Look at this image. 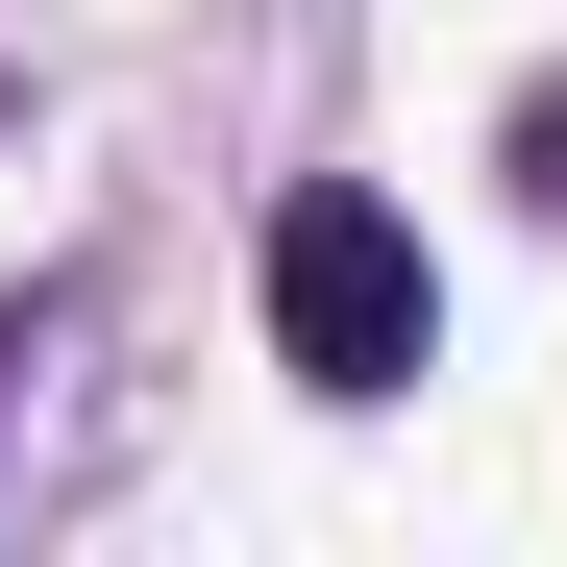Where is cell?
Instances as JSON below:
<instances>
[{
    "instance_id": "cell-1",
    "label": "cell",
    "mask_w": 567,
    "mask_h": 567,
    "mask_svg": "<svg viewBox=\"0 0 567 567\" xmlns=\"http://www.w3.org/2000/svg\"><path fill=\"white\" fill-rule=\"evenodd\" d=\"M420 346H444V271H420V223L370 173L271 198V370L297 395H420Z\"/></svg>"
},
{
    "instance_id": "cell-2",
    "label": "cell",
    "mask_w": 567,
    "mask_h": 567,
    "mask_svg": "<svg viewBox=\"0 0 567 567\" xmlns=\"http://www.w3.org/2000/svg\"><path fill=\"white\" fill-rule=\"evenodd\" d=\"M518 198H567V74H543V100H518Z\"/></svg>"
}]
</instances>
